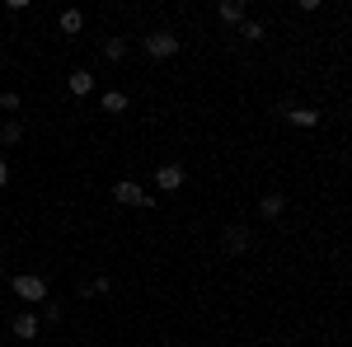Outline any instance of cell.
<instances>
[{
  "instance_id": "obj_12",
  "label": "cell",
  "mask_w": 352,
  "mask_h": 347,
  "mask_svg": "<svg viewBox=\"0 0 352 347\" xmlns=\"http://www.w3.org/2000/svg\"><path fill=\"white\" fill-rule=\"evenodd\" d=\"M56 24H61V33H80L85 14H80V10H61V19H56Z\"/></svg>"
},
{
  "instance_id": "obj_11",
  "label": "cell",
  "mask_w": 352,
  "mask_h": 347,
  "mask_svg": "<svg viewBox=\"0 0 352 347\" xmlns=\"http://www.w3.org/2000/svg\"><path fill=\"white\" fill-rule=\"evenodd\" d=\"M99 108L104 113H127V94L122 89H109V94H99Z\"/></svg>"
},
{
  "instance_id": "obj_14",
  "label": "cell",
  "mask_w": 352,
  "mask_h": 347,
  "mask_svg": "<svg viewBox=\"0 0 352 347\" xmlns=\"http://www.w3.org/2000/svg\"><path fill=\"white\" fill-rule=\"evenodd\" d=\"M240 38H244V43H263V24H258V19H244Z\"/></svg>"
},
{
  "instance_id": "obj_8",
  "label": "cell",
  "mask_w": 352,
  "mask_h": 347,
  "mask_svg": "<svg viewBox=\"0 0 352 347\" xmlns=\"http://www.w3.org/2000/svg\"><path fill=\"white\" fill-rule=\"evenodd\" d=\"M10 328H14V338H24V343H33V338H38V315H33V310H19Z\"/></svg>"
},
{
  "instance_id": "obj_16",
  "label": "cell",
  "mask_w": 352,
  "mask_h": 347,
  "mask_svg": "<svg viewBox=\"0 0 352 347\" xmlns=\"http://www.w3.org/2000/svg\"><path fill=\"white\" fill-rule=\"evenodd\" d=\"M0 108H5V113H19V94H14V89H5V94H0Z\"/></svg>"
},
{
  "instance_id": "obj_13",
  "label": "cell",
  "mask_w": 352,
  "mask_h": 347,
  "mask_svg": "<svg viewBox=\"0 0 352 347\" xmlns=\"http://www.w3.org/2000/svg\"><path fill=\"white\" fill-rule=\"evenodd\" d=\"M19 141H24V127H19V122L10 117V122L0 127V146H19Z\"/></svg>"
},
{
  "instance_id": "obj_2",
  "label": "cell",
  "mask_w": 352,
  "mask_h": 347,
  "mask_svg": "<svg viewBox=\"0 0 352 347\" xmlns=\"http://www.w3.org/2000/svg\"><path fill=\"white\" fill-rule=\"evenodd\" d=\"M10 287H14L19 300H33V305H38V300H47V282H43L38 272H19V277H10Z\"/></svg>"
},
{
  "instance_id": "obj_17",
  "label": "cell",
  "mask_w": 352,
  "mask_h": 347,
  "mask_svg": "<svg viewBox=\"0 0 352 347\" xmlns=\"http://www.w3.org/2000/svg\"><path fill=\"white\" fill-rule=\"evenodd\" d=\"M10 183V164H5V155H0V188Z\"/></svg>"
},
{
  "instance_id": "obj_9",
  "label": "cell",
  "mask_w": 352,
  "mask_h": 347,
  "mask_svg": "<svg viewBox=\"0 0 352 347\" xmlns=\"http://www.w3.org/2000/svg\"><path fill=\"white\" fill-rule=\"evenodd\" d=\"M217 19L226 28H230V24H244V19H249V14H244V0H221V5H217Z\"/></svg>"
},
{
  "instance_id": "obj_6",
  "label": "cell",
  "mask_w": 352,
  "mask_h": 347,
  "mask_svg": "<svg viewBox=\"0 0 352 347\" xmlns=\"http://www.w3.org/2000/svg\"><path fill=\"white\" fill-rule=\"evenodd\" d=\"M155 188L160 192H179L184 188V164H160L155 169Z\"/></svg>"
},
{
  "instance_id": "obj_7",
  "label": "cell",
  "mask_w": 352,
  "mask_h": 347,
  "mask_svg": "<svg viewBox=\"0 0 352 347\" xmlns=\"http://www.w3.org/2000/svg\"><path fill=\"white\" fill-rule=\"evenodd\" d=\"M282 212H287V197H282V192H263V197H258V216H263V221H282Z\"/></svg>"
},
{
  "instance_id": "obj_15",
  "label": "cell",
  "mask_w": 352,
  "mask_h": 347,
  "mask_svg": "<svg viewBox=\"0 0 352 347\" xmlns=\"http://www.w3.org/2000/svg\"><path fill=\"white\" fill-rule=\"evenodd\" d=\"M104 56H109V61H122V56H127V43H122V38H109V43H104Z\"/></svg>"
},
{
  "instance_id": "obj_1",
  "label": "cell",
  "mask_w": 352,
  "mask_h": 347,
  "mask_svg": "<svg viewBox=\"0 0 352 347\" xmlns=\"http://www.w3.org/2000/svg\"><path fill=\"white\" fill-rule=\"evenodd\" d=\"M179 47H184V38H179V33H169V28L151 33V38H141V52L151 56V61H169V56H179Z\"/></svg>"
},
{
  "instance_id": "obj_3",
  "label": "cell",
  "mask_w": 352,
  "mask_h": 347,
  "mask_svg": "<svg viewBox=\"0 0 352 347\" xmlns=\"http://www.w3.org/2000/svg\"><path fill=\"white\" fill-rule=\"evenodd\" d=\"M249 244H254V235H249V225H235V221H230V225L221 230V249H226L230 258H240V254H249Z\"/></svg>"
},
{
  "instance_id": "obj_5",
  "label": "cell",
  "mask_w": 352,
  "mask_h": 347,
  "mask_svg": "<svg viewBox=\"0 0 352 347\" xmlns=\"http://www.w3.org/2000/svg\"><path fill=\"white\" fill-rule=\"evenodd\" d=\"M277 113H282V117H287L292 127H320V113H315V108L292 104V99H282V104H277Z\"/></svg>"
},
{
  "instance_id": "obj_10",
  "label": "cell",
  "mask_w": 352,
  "mask_h": 347,
  "mask_svg": "<svg viewBox=\"0 0 352 347\" xmlns=\"http://www.w3.org/2000/svg\"><path fill=\"white\" fill-rule=\"evenodd\" d=\"M66 89H71L76 99H85V94H94V76H89V71H71V76H66Z\"/></svg>"
},
{
  "instance_id": "obj_4",
  "label": "cell",
  "mask_w": 352,
  "mask_h": 347,
  "mask_svg": "<svg viewBox=\"0 0 352 347\" xmlns=\"http://www.w3.org/2000/svg\"><path fill=\"white\" fill-rule=\"evenodd\" d=\"M113 202H122V207H151L155 197L146 192L141 183H132V179H122V183H113Z\"/></svg>"
}]
</instances>
